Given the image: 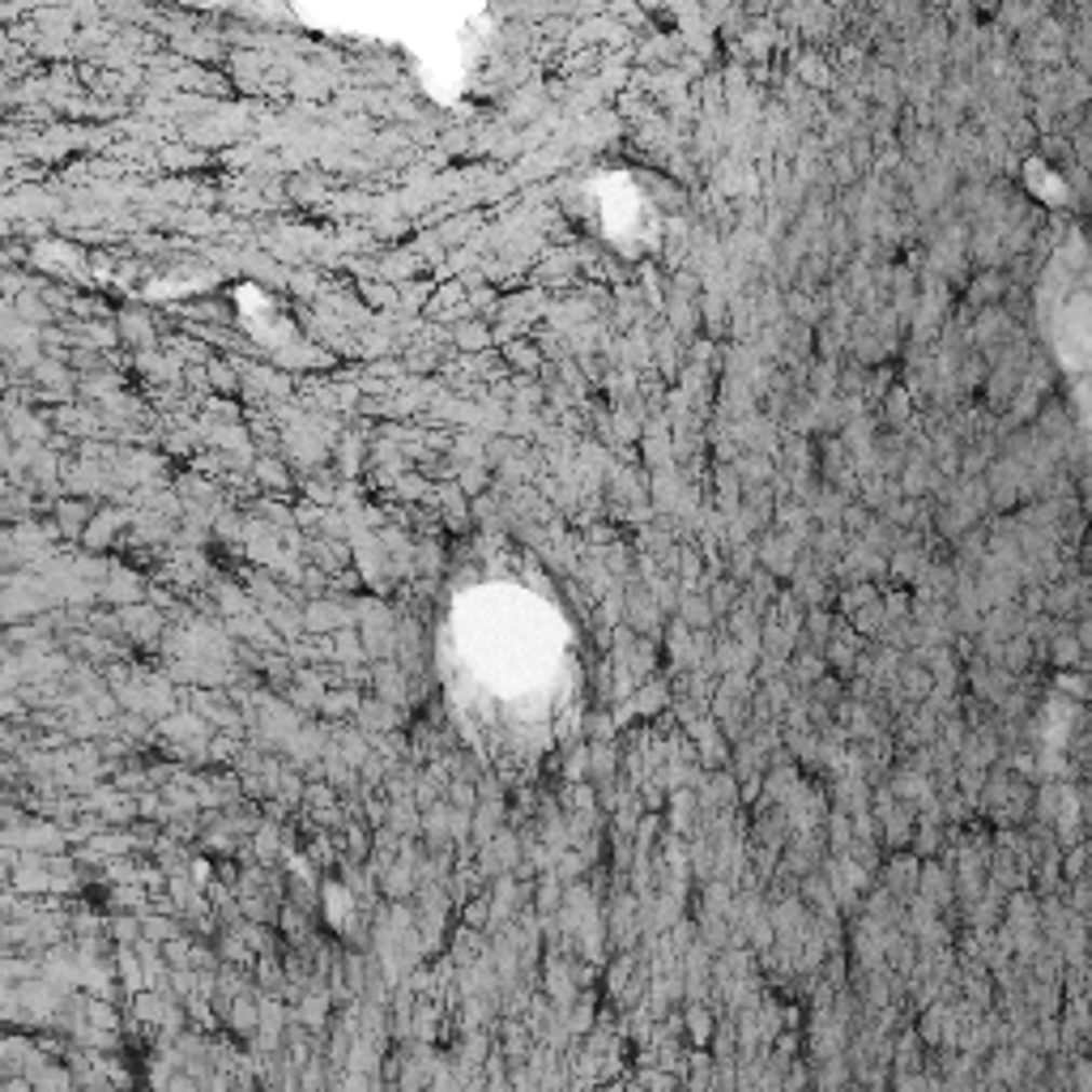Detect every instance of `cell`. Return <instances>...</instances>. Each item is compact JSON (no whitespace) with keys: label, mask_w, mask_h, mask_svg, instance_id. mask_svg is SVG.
I'll return each instance as SVG.
<instances>
[{"label":"cell","mask_w":1092,"mask_h":1092,"mask_svg":"<svg viewBox=\"0 0 1092 1092\" xmlns=\"http://www.w3.org/2000/svg\"><path fill=\"white\" fill-rule=\"evenodd\" d=\"M691 1033H696V1041H704V1037H709V1015H704L700 1008L691 1011Z\"/></svg>","instance_id":"obj_1"}]
</instances>
